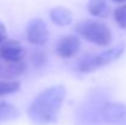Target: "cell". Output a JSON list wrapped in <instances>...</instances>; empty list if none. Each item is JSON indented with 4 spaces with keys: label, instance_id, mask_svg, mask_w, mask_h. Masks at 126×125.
Masks as SVG:
<instances>
[{
    "label": "cell",
    "instance_id": "cell-8",
    "mask_svg": "<svg viewBox=\"0 0 126 125\" xmlns=\"http://www.w3.org/2000/svg\"><path fill=\"white\" fill-rule=\"evenodd\" d=\"M50 20L54 25L60 27H67L72 22V14L69 9L64 6H55L49 12Z\"/></svg>",
    "mask_w": 126,
    "mask_h": 125
},
{
    "label": "cell",
    "instance_id": "cell-9",
    "mask_svg": "<svg viewBox=\"0 0 126 125\" xmlns=\"http://www.w3.org/2000/svg\"><path fill=\"white\" fill-rule=\"evenodd\" d=\"M26 69H27V66H26V63L23 60L6 61V65L4 66V69L1 68L0 74L2 75V77L5 80H12L14 77L21 76L26 71Z\"/></svg>",
    "mask_w": 126,
    "mask_h": 125
},
{
    "label": "cell",
    "instance_id": "cell-11",
    "mask_svg": "<svg viewBox=\"0 0 126 125\" xmlns=\"http://www.w3.org/2000/svg\"><path fill=\"white\" fill-rule=\"evenodd\" d=\"M18 117H20V112L14 104L9 102H0V124L12 122Z\"/></svg>",
    "mask_w": 126,
    "mask_h": 125
},
{
    "label": "cell",
    "instance_id": "cell-17",
    "mask_svg": "<svg viewBox=\"0 0 126 125\" xmlns=\"http://www.w3.org/2000/svg\"><path fill=\"white\" fill-rule=\"evenodd\" d=\"M0 71H1V65H0Z\"/></svg>",
    "mask_w": 126,
    "mask_h": 125
},
{
    "label": "cell",
    "instance_id": "cell-2",
    "mask_svg": "<svg viewBox=\"0 0 126 125\" xmlns=\"http://www.w3.org/2000/svg\"><path fill=\"white\" fill-rule=\"evenodd\" d=\"M75 32L89 43L98 47H108L111 42L109 27L97 20H82L75 25Z\"/></svg>",
    "mask_w": 126,
    "mask_h": 125
},
{
    "label": "cell",
    "instance_id": "cell-12",
    "mask_svg": "<svg viewBox=\"0 0 126 125\" xmlns=\"http://www.w3.org/2000/svg\"><path fill=\"white\" fill-rule=\"evenodd\" d=\"M21 85L18 81L15 80H2L0 81V97L12 94L20 89Z\"/></svg>",
    "mask_w": 126,
    "mask_h": 125
},
{
    "label": "cell",
    "instance_id": "cell-10",
    "mask_svg": "<svg viewBox=\"0 0 126 125\" xmlns=\"http://www.w3.org/2000/svg\"><path fill=\"white\" fill-rule=\"evenodd\" d=\"M87 11L98 18H105L110 14V7L107 0H89L87 2Z\"/></svg>",
    "mask_w": 126,
    "mask_h": 125
},
{
    "label": "cell",
    "instance_id": "cell-3",
    "mask_svg": "<svg viewBox=\"0 0 126 125\" xmlns=\"http://www.w3.org/2000/svg\"><path fill=\"white\" fill-rule=\"evenodd\" d=\"M125 52V44L120 43L115 47H111L109 49L103 50L102 53L98 54H93L91 56H86L83 58L76 66V70L82 74H88V72H93L97 71L111 63H114L115 60H118Z\"/></svg>",
    "mask_w": 126,
    "mask_h": 125
},
{
    "label": "cell",
    "instance_id": "cell-6",
    "mask_svg": "<svg viewBox=\"0 0 126 125\" xmlns=\"http://www.w3.org/2000/svg\"><path fill=\"white\" fill-rule=\"evenodd\" d=\"M81 48V41L75 35H66L56 42L55 52L63 59H71L77 55Z\"/></svg>",
    "mask_w": 126,
    "mask_h": 125
},
{
    "label": "cell",
    "instance_id": "cell-4",
    "mask_svg": "<svg viewBox=\"0 0 126 125\" xmlns=\"http://www.w3.org/2000/svg\"><path fill=\"white\" fill-rule=\"evenodd\" d=\"M99 119L109 125H123L126 123V104L119 102L102 103Z\"/></svg>",
    "mask_w": 126,
    "mask_h": 125
},
{
    "label": "cell",
    "instance_id": "cell-13",
    "mask_svg": "<svg viewBox=\"0 0 126 125\" xmlns=\"http://www.w3.org/2000/svg\"><path fill=\"white\" fill-rule=\"evenodd\" d=\"M30 60H31V64L34 68H42L47 63V54L42 49H34L31 53Z\"/></svg>",
    "mask_w": 126,
    "mask_h": 125
},
{
    "label": "cell",
    "instance_id": "cell-5",
    "mask_svg": "<svg viewBox=\"0 0 126 125\" xmlns=\"http://www.w3.org/2000/svg\"><path fill=\"white\" fill-rule=\"evenodd\" d=\"M26 38L33 45L42 47L49 39V30L42 18H33L26 27Z\"/></svg>",
    "mask_w": 126,
    "mask_h": 125
},
{
    "label": "cell",
    "instance_id": "cell-1",
    "mask_svg": "<svg viewBox=\"0 0 126 125\" xmlns=\"http://www.w3.org/2000/svg\"><path fill=\"white\" fill-rule=\"evenodd\" d=\"M66 98V88L54 85L41 91L27 108V115L34 125H50L58 120Z\"/></svg>",
    "mask_w": 126,
    "mask_h": 125
},
{
    "label": "cell",
    "instance_id": "cell-15",
    "mask_svg": "<svg viewBox=\"0 0 126 125\" xmlns=\"http://www.w3.org/2000/svg\"><path fill=\"white\" fill-rule=\"evenodd\" d=\"M7 38V32H6V27L5 25L0 21V44Z\"/></svg>",
    "mask_w": 126,
    "mask_h": 125
},
{
    "label": "cell",
    "instance_id": "cell-14",
    "mask_svg": "<svg viewBox=\"0 0 126 125\" xmlns=\"http://www.w3.org/2000/svg\"><path fill=\"white\" fill-rule=\"evenodd\" d=\"M114 18L119 27H121L123 30H126V4L115 9Z\"/></svg>",
    "mask_w": 126,
    "mask_h": 125
},
{
    "label": "cell",
    "instance_id": "cell-7",
    "mask_svg": "<svg viewBox=\"0 0 126 125\" xmlns=\"http://www.w3.org/2000/svg\"><path fill=\"white\" fill-rule=\"evenodd\" d=\"M25 48L21 42L15 39H5L0 44V58L5 61L23 60Z\"/></svg>",
    "mask_w": 126,
    "mask_h": 125
},
{
    "label": "cell",
    "instance_id": "cell-16",
    "mask_svg": "<svg viewBox=\"0 0 126 125\" xmlns=\"http://www.w3.org/2000/svg\"><path fill=\"white\" fill-rule=\"evenodd\" d=\"M111 1H114V2H126V0H111Z\"/></svg>",
    "mask_w": 126,
    "mask_h": 125
}]
</instances>
